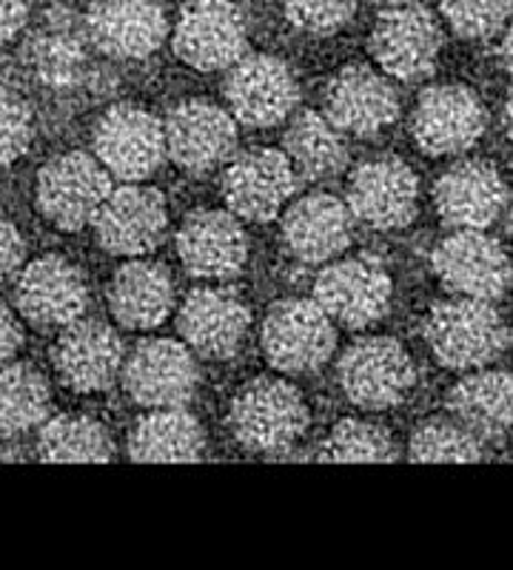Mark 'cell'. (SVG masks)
Segmentation results:
<instances>
[{
  "instance_id": "cell-21",
  "label": "cell",
  "mask_w": 513,
  "mask_h": 570,
  "mask_svg": "<svg viewBox=\"0 0 513 570\" xmlns=\"http://www.w3.org/2000/svg\"><path fill=\"white\" fill-rule=\"evenodd\" d=\"M325 117L343 135L371 137L399 117V98L383 71L345 66L325 86Z\"/></svg>"
},
{
  "instance_id": "cell-35",
  "label": "cell",
  "mask_w": 513,
  "mask_h": 570,
  "mask_svg": "<svg viewBox=\"0 0 513 570\" xmlns=\"http://www.w3.org/2000/svg\"><path fill=\"white\" fill-rule=\"evenodd\" d=\"M442 14L460 38H491L507 23L511 0H442Z\"/></svg>"
},
{
  "instance_id": "cell-9",
  "label": "cell",
  "mask_w": 513,
  "mask_h": 570,
  "mask_svg": "<svg viewBox=\"0 0 513 570\" xmlns=\"http://www.w3.org/2000/svg\"><path fill=\"white\" fill-rule=\"evenodd\" d=\"M248 29L231 0H191L177 18L171 46L186 66L220 71L246 55Z\"/></svg>"
},
{
  "instance_id": "cell-23",
  "label": "cell",
  "mask_w": 513,
  "mask_h": 570,
  "mask_svg": "<svg viewBox=\"0 0 513 570\" xmlns=\"http://www.w3.org/2000/svg\"><path fill=\"white\" fill-rule=\"evenodd\" d=\"M177 328L195 354L206 360H231L251 328V312L226 288H195L182 299Z\"/></svg>"
},
{
  "instance_id": "cell-20",
  "label": "cell",
  "mask_w": 513,
  "mask_h": 570,
  "mask_svg": "<svg viewBox=\"0 0 513 570\" xmlns=\"http://www.w3.org/2000/svg\"><path fill=\"white\" fill-rule=\"evenodd\" d=\"M166 35L169 20L160 0H95L86 12V38L106 58H149Z\"/></svg>"
},
{
  "instance_id": "cell-14",
  "label": "cell",
  "mask_w": 513,
  "mask_h": 570,
  "mask_svg": "<svg viewBox=\"0 0 513 570\" xmlns=\"http://www.w3.org/2000/svg\"><path fill=\"white\" fill-rule=\"evenodd\" d=\"M166 155L189 175H208L235 155L237 120L211 100H182L162 124Z\"/></svg>"
},
{
  "instance_id": "cell-29",
  "label": "cell",
  "mask_w": 513,
  "mask_h": 570,
  "mask_svg": "<svg viewBox=\"0 0 513 570\" xmlns=\"http://www.w3.org/2000/svg\"><path fill=\"white\" fill-rule=\"evenodd\" d=\"M203 448V425L182 405L151 409L129 434V456L135 462H197Z\"/></svg>"
},
{
  "instance_id": "cell-33",
  "label": "cell",
  "mask_w": 513,
  "mask_h": 570,
  "mask_svg": "<svg viewBox=\"0 0 513 570\" xmlns=\"http://www.w3.org/2000/svg\"><path fill=\"white\" fill-rule=\"evenodd\" d=\"M411 462H482V442L456 420H428L408 442Z\"/></svg>"
},
{
  "instance_id": "cell-22",
  "label": "cell",
  "mask_w": 513,
  "mask_h": 570,
  "mask_svg": "<svg viewBox=\"0 0 513 570\" xmlns=\"http://www.w3.org/2000/svg\"><path fill=\"white\" fill-rule=\"evenodd\" d=\"M177 257L197 279H231L248 259V240L240 217L217 208H200L177 232Z\"/></svg>"
},
{
  "instance_id": "cell-25",
  "label": "cell",
  "mask_w": 513,
  "mask_h": 570,
  "mask_svg": "<svg viewBox=\"0 0 513 570\" xmlns=\"http://www.w3.org/2000/svg\"><path fill=\"white\" fill-rule=\"evenodd\" d=\"M354 217L334 195H306L283 217V240L303 263H328L352 246Z\"/></svg>"
},
{
  "instance_id": "cell-4",
  "label": "cell",
  "mask_w": 513,
  "mask_h": 570,
  "mask_svg": "<svg viewBox=\"0 0 513 570\" xmlns=\"http://www.w3.org/2000/svg\"><path fill=\"white\" fill-rule=\"evenodd\" d=\"M339 389L363 411H388L416 383L414 360L394 337H363L345 348L337 363Z\"/></svg>"
},
{
  "instance_id": "cell-15",
  "label": "cell",
  "mask_w": 513,
  "mask_h": 570,
  "mask_svg": "<svg viewBox=\"0 0 513 570\" xmlns=\"http://www.w3.org/2000/svg\"><path fill=\"white\" fill-rule=\"evenodd\" d=\"M394 285L374 259L352 257L323 268L314 283V303L345 328H368L388 314Z\"/></svg>"
},
{
  "instance_id": "cell-7",
  "label": "cell",
  "mask_w": 513,
  "mask_h": 570,
  "mask_svg": "<svg viewBox=\"0 0 513 570\" xmlns=\"http://www.w3.org/2000/svg\"><path fill=\"white\" fill-rule=\"evenodd\" d=\"M431 268L454 297L496 303L511 285V259L482 228H456L431 254Z\"/></svg>"
},
{
  "instance_id": "cell-30",
  "label": "cell",
  "mask_w": 513,
  "mask_h": 570,
  "mask_svg": "<svg viewBox=\"0 0 513 570\" xmlns=\"http://www.w3.org/2000/svg\"><path fill=\"white\" fill-rule=\"evenodd\" d=\"M283 155L292 169L306 180H325L348 166V142L328 117L317 111H303L288 124L283 137Z\"/></svg>"
},
{
  "instance_id": "cell-10",
  "label": "cell",
  "mask_w": 513,
  "mask_h": 570,
  "mask_svg": "<svg viewBox=\"0 0 513 570\" xmlns=\"http://www.w3.org/2000/svg\"><path fill=\"white\" fill-rule=\"evenodd\" d=\"M91 223L100 248L118 257H144L169 232V206L157 188L126 183L111 188Z\"/></svg>"
},
{
  "instance_id": "cell-18",
  "label": "cell",
  "mask_w": 513,
  "mask_h": 570,
  "mask_svg": "<svg viewBox=\"0 0 513 570\" xmlns=\"http://www.w3.org/2000/svg\"><path fill=\"white\" fill-rule=\"evenodd\" d=\"M420 183L414 169L399 157H377L348 177V212L377 232L405 228L416 214Z\"/></svg>"
},
{
  "instance_id": "cell-31",
  "label": "cell",
  "mask_w": 513,
  "mask_h": 570,
  "mask_svg": "<svg viewBox=\"0 0 513 570\" xmlns=\"http://www.w3.org/2000/svg\"><path fill=\"white\" fill-rule=\"evenodd\" d=\"M52 411V389L34 365H0V434H23L43 425Z\"/></svg>"
},
{
  "instance_id": "cell-27",
  "label": "cell",
  "mask_w": 513,
  "mask_h": 570,
  "mask_svg": "<svg viewBox=\"0 0 513 570\" xmlns=\"http://www.w3.org/2000/svg\"><path fill=\"white\" fill-rule=\"evenodd\" d=\"M27 63L34 78L49 89H72L83 80L89 52L86 38L66 9H49L43 27L27 46Z\"/></svg>"
},
{
  "instance_id": "cell-1",
  "label": "cell",
  "mask_w": 513,
  "mask_h": 570,
  "mask_svg": "<svg viewBox=\"0 0 513 570\" xmlns=\"http://www.w3.org/2000/svg\"><path fill=\"white\" fill-rule=\"evenodd\" d=\"M425 340L436 363L454 371H476L505 354L511 334L494 303L454 297L431 305Z\"/></svg>"
},
{
  "instance_id": "cell-17",
  "label": "cell",
  "mask_w": 513,
  "mask_h": 570,
  "mask_svg": "<svg viewBox=\"0 0 513 570\" xmlns=\"http://www.w3.org/2000/svg\"><path fill=\"white\" fill-rule=\"evenodd\" d=\"M52 365L60 383L75 394L109 391L124 368V340L103 320L80 317L60 331Z\"/></svg>"
},
{
  "instance_id": "cell-32",
  "label": "cell",
  "mask_w": 513,
  "mask_h": 570,
  "mask_svg": "<svg viewBox=\"0 0 513 570\" xmlns=\"http://www.w3.org/2000/svg\"><path fill=\"white\" fill-rule=\"evenodd\" d=\"M38 454L43 462H111L115 442L98 420L83 414L46 416Z\"/></svg>"
},
{
  "instance_id": "cell-13",
  "label": "cell",
  "mask_w": 513,
  "mask_h": 570,
  "mask_svg": "<svg viewBox=\"0 0 513 570\" xmlns=\"http://www.w3.org/2000/svg\"><path fill=\"white\" fill-rule=\"evenodd\" d=\"M14 308L34 328H63L89 308V285L75 263L58 254L32 259L14 283Z\"/></svg>"
},
{
  "instance_id": "cell-16",
  "label": "cell",
  "mask_w": 513,
  "mask_h": 570,
  "mask_svg": "<svg viewBox=\"0 0 513 570\" xmlns=\"http://www.w3.org/2000/svg\"><path fill=\"white\" fill-rule=\"evenodd\" d=\"M226 100L237 124L272 129L283 124L299 100L294 71L272 55H251L228 66Z\"/></svg>"
},
{
  "instance_id": "cell-24",
  "label": "cell",
  "mask_w": 513,
  "mask_h": 570,
  "mask_svg": "<svg viewBox=\"0 0 513 570\" xmlns=\"http://www.w3.org/2000/svg\"><path fill=\"white\" fill-rule=\"evenodd\" d=\"M434 203L445 226L487 228L505 208L507 186L494 163L462 160L436 180Z\"/></svg>"
},
{
  "instance_id": "cell-41",
  "label": "cell",
  "mask_w": 513,
  "mask_h": 570,
  "mask_svg": "<svg viewBox=\"0 0 513 570\" xmlns=\"http://www.w3.org/2000/svg\"><path fill=\"white\" fill-rule=\"evenodd\" d=\"M383 3H388V0H383Z\"/></svg>"
},
{
  "instance_id": "cell-19",
  "label": "cell",
  "mask_w": 513,
  "mask_h": 570,
  "mask_svg": "<svg viewBox=\"0 0 513 570\" xmlns=\"http://www.w3.org/2000/svg\"><path fill=\"white\" fill-rule=\"evenodd\" d=\"M297 188V171L283 151L254 149L235 157L223 171L228 212L248 223H272Z\"/></svg>"
},
{
  "instance_id": "cell-36",
  "label": "cell",
  "mask_w": 513,
  "mask_h": 570,
  "mask_svg": "<svg viewBox=\"0 0 513 570\" xmlns=\"http://www.w3.org/2000/svg\"><path fill=\"white\" fill-rule=\"evenodd\" d=\"M34 135L32 109L14 89L0 86V169L27 155Z\"/></svg>"
},
{
  "instance_id": "cell-6",
  "label": "cell",
  "mask_w": 513,
  "mask_h": 570,
  "mask_svg": "<svg viewBox=\"0 0 513 570\" xmlns=\"http://www.w3.org/2000/svg\"><path fill=\"white\" fill-rule=\"evenodd\" d=\"M109 191V171L83 151H69L46 163L34 186L40 214L60 232L89 226Z\"/></svg>"
},
{
  "instance_id": "cell-38",
  "label": "cell",
  "mask_w": 513,
  "mask_h": 570,
  "mask_svg": "<svg viewBox=\"0 0 513 570\" xmlns=\"http://www.w3.org/2000/svg\"><path fill=\"white\" fill-rule=\"evenodd\" d=\"M23 252L27 248H23V237H20L18 228L0 217V285L18 274L20 263H23Z\"/></svg>"
},
{
  "instance_id": "cell-2",
  "label": "cell",
  "mask_w": 513,
  "mask_h": 570,
  "mask_svg": "<svg viewBox=\"0 0 513 570\" xmlns=\"http://www.w3.org/2000/svg\"><path fill=\"white\" fill-rule=\"evenodd\" d=\"M228 422H231V434L248 451L274 454L292 448L306 434L312 411L292 383L260 376L235 396Z\"/></svg>"
},
{
  "instance_id": "cell-3",
  "label": "cell",
  "mask_w": 513,
  "mask_h": 570,
  "mask_svg": "<svg viewBox=\"0 0 513 570\" xmlns=\"http://www.w3.org/2000/svg\"><path fill=\"white\" fill-rule=\"evenodd\" d=\"M260 343L268 365L279 374H306L328 363L337 348V328L314 299H279L263 320Z\"/></svg>"
},
{
  "instance_id": "cell-26",
  "label": "cell",
  "mask_w": 513,
  "mask_h": 570,
  "mask_svg": "<svg viewBox=\"0 0 513 570\" xmlns=\"http://www.w3.org/2000/svg\"><path fill=\"white\" fill-rule=\"evenodd\" d=\"M175 308V279L160 263L131 259L109 283V312L120 328L151 331L169 320Z\"/></svg>"
},
{
  "instance_id": "cell-28",
  "label": "cell",
  "mask_w": 513,
  "mask_h": 570,
  "mask_svg": "<svg viewBox=\"0 0 513 570\" xmlns=\"http://www.w3.org/2000/svg\"><path fill=\"white\" fill-rule=\"evenodd\" d=\"M511 374L507 371H480L448 391V411L476 440L502 442L511 434Z\"/></svg>"
},
{
  "instance_id": "cell-39",
  "label": "cell",
  "mask_w": 513,
  "mask_h": 570,
  "mask_svg": "<svg viewBox=\"0 0 513 570\" xmlns=\"http://www.w3.org/2000/svg\"><path fill=\"white\" fill-rule=\"evenodd\" d=\"M20 345H23V328L7 305L0 303V365H7Z\"/></svg>"
},
{
  "instance_id": "cell-12",
  "label": "cell",
  "mask_w": 513,
  "mask_h": 570,
  "mask_svg": "<svg viewBox=\"0 0 513 570\" xmlns=\"http://www.w3.org/2000/svg\"><path fill=\"white\" fill-rule=\"evenodd\" d=\"M95 151L100 166L120 180H146L166 160L162 124L140 106H111L95 126Z\"/></svg>"
},
{
  "instance_id": "cell-40",
  "label": "cell",
  "mask_w": 513,
  "mask_h": 570,
  "mask_svg": "<svg viewBox=\"0 0 513 570\" xmlns=\"http://www.w3.org/2000/svg\"><path fill=\"white\" fill-rule=\"evenodd\" d=\"M29 7L27 0H0V46L9 43L20 29L27 27Z\"/></svg>"
},
{
  "instance_id": "cell-5",
  "label": "cell",
  "mask_w": 513,
  "mask_h": 570,
  "mask_svg": "<svg viewBox=\"0 0 513 570\" xmlns=\"http://www.w3.org/2000/svg\"><path fill=\"white\" fill-rule=\"evenodd\" d=\"M368 49L385 78L420 83L434 75L442 49V29L428 9L405 3L379 14L371 29Z\"/></svg>"
},
{
  "instance_id": "cell-8",
  "label": "cell",
  "mask_w": 513,
  "mask_h": 570,
  "mask_svg": "<svg viewBox=\"0 0 513 570\" xmlns=\"http://www.w3.org/2000/svg\"><path fill=\"white\" fill-rule=\"evenodd\" d=\"M124 389L144 409H166L186 405L200 383V368L186 343L155 337L137 343L129 356H124Z\"/></svg>"
},
{
  "instance_id": "cell-11",
  "label": "cell",
  "mask_w": 513,
  "mask_h": 570,
  "mask_svg": "<svg viewBox=\"0 0 513 570\" xmlns=\"http://www.w3.org/2000/svg\"><path fill=\"white\" fill-rule=\"evenodd\" d=\"M485 131V109L476 91L460 83L428 86L411 115V135L428 157L468 151Z\"/></svg>"
},
{
  "instance_id": "cell-37",
  "label": "cell",
  "mask_w": 513,
  "mask_h": 570,
  "mask_svg": "<svg viewBox=\"0 0 513 570\" xmlns=\"http://www.w3.org/2000/svg\"><path fill=\"white\" fill-rule=\"evenodd\" d=\"M279 3L294 27L314 35L337 32L357 9V0H279Z\"/></svg>"
},
{
  "instance_id": "cell-34",
  "label": "cell",
  "mask_w": 513,
  "mask_h": 570,
  "mask_svg": "<svg viewBox=\"0 0 513 570\" xmlns=\"http://www.w3.org/2000/svg\"><path fill=\"white\" fill-rule=\"evenodd\" d=\"M323 462H394V440L383 425L365 420H339L323 445Z\"/></svg>"
}]
</instances>
